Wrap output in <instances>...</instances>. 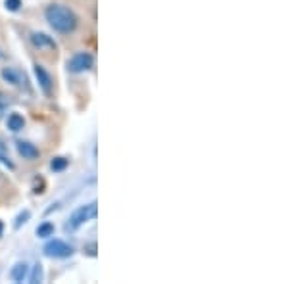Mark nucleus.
<instances>
[{
    "label": "nucleus",
    "mask_w": 288,
    "mask_h": 284,
    "mask_svg": "<svg viewBox=\"0 0 288 284\" xmlns=\"http://www.w3.org/2000/svg\"><path fill=\"white\" fill-rule=\"evenodd\" d=\"M98 215V208H96V202H90L87 206H81V208H77L73 213H71V217H69V221L65 223V231H77L79 227H83L85 223L92 221L94 217Z\"/></svg>",
    "instance_id": "2"
},
{
    "label": "nucleus",
    "mask_w": 288,
    "mask_h": 284,
    "mask_svg": "<svg viewBox=\"0 0 288 284\" xmlns=\"http://www.w3.org/2000/svg\"><path fill=\"white\" fill-rule=\"evenodd\" d=\"M0 56H2V52H0Z\"/></svg>",
    "instance_id": "18"
},
{
    "label": "nucleus",
    "mask_w": 288,
    "mask_h": 284,
    "mask_svg": "<svg viewBox=\"0 0 288 284\" xmlns=\"http://www.w3.org/2000/svg\"><path fill=\"white\" fill-rule=\"evenodd\" d=\"M0 75H2V79H4L8 85H12V87L19 88V90H31L25 73H23L19 67L8 65V67H4V69H2V73H0Z\"/></svg>",
    "instance_id": "4"
},
{
    "label": "nucleus",
    "mask_w": 288,
    "mask_h": 284,
    "mask_svg": "<svg viewBox=\"0 0 288 284\" xmlns=\"http://www.w3.org/2000/svg\"><path fill=\"white\" fill-rule=\"evenodd\" d=\"M29 283L31 284L42 283V265H40V263H35V265H33V273H31V277H29Z\"/></svg>",
    "instance_id": "12"
},
{
    "label": "nucleus",
    "mask_w": 288,
    "mask_h": 284,
    "mask_svg": "<svg viewBox=\"0 0 288 284\" xmlns=\"http://www.w3.org/2000/svg\"><path fill=\"white\" fill-rule=\"evenodd\" d=\"M44 17L50 23V27L58 33H73L77 27V15L69 8L52 4L44 10Z\"/></svg>",
    "instance_id": "1"
},
{
    "label": "nucleus",
    "mask_w": 288,
    "mask_h": 284,
    "mask_svg": "<svg viewBox=\"0 0 288 284\" xmlns=\"http://www.w3.org/2000/svg\"><path fill=\"white\" fill-rule=\"evenodd\" d=\"M8 108H10V100H8V96L4 92H0V119L4 117V113L8 111Z\"/></svg>",
    "instance_id": "14"
},
{
    "label": "nucleus",
    "mask_w": 288,
    "mask_h": 284,
    "mask_svg": "<svg viewBox=\"0 0 288 284\" xmlns=\"http://www.w3.org/2000/svg\"><path fill=\"white\" fill-rule=\"evenodd\" d=\"M31 42L40 50H56L54 38L48 37L46 33H33V35H31Z\"/></svg>",
    "instance_id": "8"
},
{
    "label": "nucleus",
    "mask_w": 288,
    "mask_h": 284,
    "mask_svg": "<svg viewBox=\"0 0 288 284\" xmlns=\"http://www.w3.org/2000/svg\"><path fill=\"white\" fill-rule=\"evenodd\" d=\"M27 273H29V265L25 261H17L12 267V271H10V279L13 283H23L27 279Z\"/></svg>",
    "instance_id": "9"
},
{
    "label": "nucleus",
    "mask_w": 288,
    "mask_h": 284,
    "mask_svg": "<svg viewBox=\"0 0 288 284\" xmlns=\"http://www.w3.org/2000/svg\"><path fill=\"white\" fill-rule=\"evenodd\" d=\"M4 4H6V8H8L10 12H17L19 6H21V0H6Z\"/></svg>",
    "instance_id": "16"
},
{
    "label": "nucleus",
    "mask_w": 288,
    "mask_h": 284,
    "mask_svg": "<svg viewBox=\"0 0 288 284\" xmlns=\"http://www.w3.org/2000/svg\"><path fill=\"white\" fill-rule=\"evenodd\" d=\"M15 148H17V154L23 158V160H37L38 156H40V152L35 144H31V142H27V140H17L15 142Z\"/></svg>",
    "instance_id": "6"
},
{
    "label": "nucleus",
    "mask_w": 288,
    "mask_h": 284,
    "mask_svg": "<svg viewBox=\"0 0 288 284\" xmlns=\"http://www.w3.org/2000/svg\"><path fill=\"white\" fill-rule=\"evenodd\" d=\"M54 235V225L50 221H44L40 223L37 227V236L38 238H48V236Z\"/></svg>",
    "instance_id": "11"
},
{
    "label": "nucleus",
    "mask_w": 288,
    "mask_h": 284,
    "mask_svg": "<svg viewBox=\"0 0 288 284\" xmlns=\"http://www.w3.org/2000/svg\"><path fill=\"white\" fill-rule=\"evenodd\" d=\"M6 125H8V129H10L12 133H19V131L25 127V119H23V115H21V113L13 111V113L8 115V121H6Z\"/></svg>",
    "instance_id": "10"
},
{
    "label": "nucleus",
    "mask_w": 288,
    "mask_h": 284,
    "mask_svg": "<svg viewBox=\"0 0 288 284\" xmlns=\"http://www.w3.org/2000/svg\"><path fill=\"white\" fill-rule=\"evenodd\" d=\"M94 65V58L90 52H77L67 60V71L69 73H85L90 71Z\"/></svg>",
    "instance_id": "3"
},
{
    "label": "nucleus",
    "mask_w": 288,
    "mask_h": 284,
    "mask_svg": "<svg viewBox=\"0 0 288 284\" xmlns=\"http://www.w3.org/2000/svg\"><path fill=\"white\" fill-rule=\"evenodd\" d=\"M33 71H35V77H37V81H38V87L42 88V92H44V94H50L52 92V79H50V75H48V71H46L42 65H38V63L33 65Z\"/></svg>",
    "instance_id": "7"
},
{
    "label": "nucleus",
    "mask_w": 288,
    "mask_h": 284,
    "mask_svg": "<svg viewBox=\"0 0 288 284\" xmlns=\"http://www.w3.org/2000/svg\"><path fill=\"white\" fill-rule=\"evenodd\" d=\"M44 254L48 258H54V260H65V258L73 256V246H69L63 240H50L44 246Z\"/></svg>",
    "instance_id": "5"
},
{
    "label": "nucleus",
    "mask_w": 288,
    "mask_h": 284,
    "mask_svg": "<svg viewBox=\"0 0 288 284\" xmlns=\"http://www.w3.org/2000/svg\"><path fill=\"white\" fill-rule=\"evenodd\" d=\"M67 163H69V161L65 160V158H54V160L50 161V169L52 171H63V169L67 167Z\"/></svg>",
    "instance_id": "13"
},
{
    "label": "nucleus",
    "mask_w": 288,
    "mask_h": 284,
    "mask_svg": "<svg viewBox=\"0 0 288 284\" xmlns=\"http://www.w3.org/2000/svg\"><path fill=\"white\" fill-rule=\"evenodd\" d=\"M2 233H4V225H2V221H0V236H2Z\"/></svg>",
    "instance_id": "17"
},
{
    "label": "nucleus",
    "mask_w": 288,
    "mask_h": 284,
    "mask_svg": "<svg viewBox=\"0 0 288 284\" xmlns=\"http://www.w3.org/2000/svg\"><path fill=\"white\" fill-rule=\"evenodd\" d=\"M29 217H31V213H29V211H23V213H19V215H17V219H15V225H13V227H15V229H19L23 223H27V219H29Z\"/></svg>",
    "instance_id": "15"
}]
</instances>
